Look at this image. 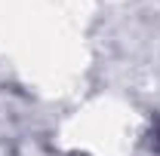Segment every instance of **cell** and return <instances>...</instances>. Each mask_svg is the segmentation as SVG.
Instances as JSON below:
<instances>
[{"label": "cell", "mask_w": 160, "mask_h": 156, "mask_svg": "<svg viewBox=\"0 0 160 156\" xmlns=\"http://www.w3.org/2000/svg\"><path fill=\"white\" fill-rule=\"evenodd\" d=\"M154 147L160 150V122H157V129H154Z\"/></svg>", "instance_id": "obj_1"}]
</instances>
